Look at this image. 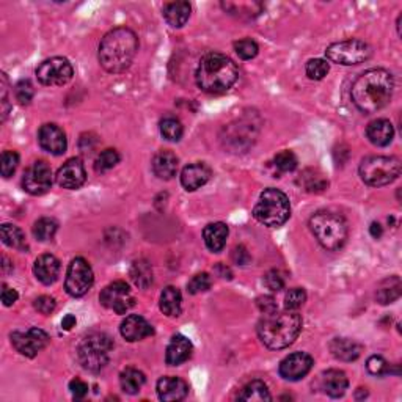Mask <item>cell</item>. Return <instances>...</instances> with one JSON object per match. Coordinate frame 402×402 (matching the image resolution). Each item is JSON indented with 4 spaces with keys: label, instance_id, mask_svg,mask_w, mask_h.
Instances as JSON below:
<instances>
[{
    "label": "cell",
    "instance_id": "obj_1",
    "mask_svg": "<svg viewBox=\"0 0 402 402\" xmlns=\"http://www.w3.org/2000/svg\"><path fill=\"white\" fill-rule=\"evenodd\" d=\"M394 90V79L390 71L383 68H372L365 71L353 82L351 96L356 107L363 114H376L392 101Z\"/></svg>",
    "mask_w": 402,
    "mask_h": 402
},
{
    "label": "cell",
    "instance_id": "obj_2",
    "mask_svg": "<svg viewBox=\"0 0 402 402\" xmlns=\"http://www.w3.org/2000/svg\"><path fill=\"white\" fill-rule=\"evenodd\" d=\"M139 51V38L131 28L116 27L99 44V63L107 73L120 74L131 67Z\"/></svg>",
    "mask_w": 402,
    "mask_h": 402
},
{
    "label": "cell",
    "instance_id": "obj_3",
    "mask_svg": "<svg viewBox=\"0 0 402 402\" xmlns=\"http://www.w3.org/2000/svg\"><path fill=\"white\" fill-rule=\"evenodd\" d=\"M302 325H304V321L297 311L275 310L265 313L261 317L256 332L265 347L272 349V351H280V349L291 346L297 340L302 332Z\"/></svg>",
    "mask_w": 402,
    "mask_h": 402
},
{
    "label": "cell",
    "instance_id": "obj_4",
    "mask_svg": "<svg viewBox=\"0 0 402 402\" xmlns=\"http://www.w3.org/2000/svg\"><path fill=\"white\" fill-rule=\"evenodd\" d=\"M239 78V71L231 58L211 52L201 58L195 73V80L201 91L209 94H222L228 91Z\"/></svg>",
    "mask_w": 402,
    "mask_h": 402
},
{
    "label": "cell",
    "instance_id": "obj_5",
    "mask_svg": "<svg viewBox=\"0 0 402 402\" xmlns=\"http://www.w3.org/2000/svg\"><path fill=\"white\" fill-rule=\"evenodd\" d=\"M310 229L325 250H340L346 244L349 228L344 217L332 211H319L310 218Z\"/></svg>",
    "mask_w": 402,
    "mask_h": 402
},
{
    "label": "cell",
    "instance_id": "obj_6",
    "mask_svg": "<svg viewBox=\"0 0 402 402\" xmlns=\"http://www.w3.org/2000/svg\"><path fill=\"white\" fill-rule=\"evenodd\" d=\"M253 217L264 227L280 228L291 217V203L288 195L274 187L265 189L253 208Z\"/></svg>",
    "mask_w": 402,
    "mask_h": 402
},
{
    "label": "cell",
    "instance_id": "obj_7",
    "mask_svg": "<svg viewBox=\"0 0 402 402\" xmlns=\"http://www.w3.org/2000/svg\"><path fill=\"white\" fill-rule=\"evenodd\" d=\"M401 161L394 156H369L360 164V178L371 187L392 184L401 175Z\"/></svg>",
    "mask_w": 402,
    "mask_h": 402
},
{
    "label": "cell",
    "instance_id": "obj_8",
    "mask_svg": "<svg viewBox=\"0 0 402 402\" xmlns=\"http://www.w3.org/2000/svg\"><path fill=\"white\" fill-rule=\"evenodd\" d=\"M112 349H114V341L109 335L94 332L80 341L78 360L84 369L99 372L107 366Z\"/></svg>",
    "mask_w": 402,
    "mask_h": 402
},
{
    "label": "cell",
    "instance_id": "obj_9",
    "mask_svg": "<svg viewBox=\"0 0 402 402\" xmlns=\"http://www.w3.org/2000/svg\"><path fill=\"white\" fill-rule=\"evenodd\" d=\"M325 55H327V58L332 63L352 67V64H360L369 60L372 55V49L365 41L352 38L330 44L327 51H325Z\"/></svg>",
    "mask_w": 402,
    "mask_h": 402
},
{
    "label": "cell",
    "instance_id": "obj_10",
    "mask_svg": "<svg viewBox=\"0 0 402 402\" xmlns=\"http://www.w3.org/2000/svg\"><path fill=\"white\" fill-rule=\"evenodd\" d=\"M94 283V274L91 265L84 258H74L68 265L64 289L73 297H82L90 291Z\"/></svg>",
    "mask_w": 402,
    "mask_h": 402
},
{
    "label": "cell",
    "instance_id": "obj_11",
    "mask_svg": "<svg viewBox=\"0 0 402 402\" xmlns=\"http://www.w3.org/2000/svg\"><path fill=\"white\" fill-rule=\"evenodd\" d=\"M74 69L68 58L52 57L40 63L37 68V78L46 87H62L73 79Z\"/></svg>",
    "mask_w": 402,
    "mask_h": 402
},
{
    "label": "cell",
    "instance_id": "obj_12",
    "mask_svg": "<svg viewBox=\"0 0 402 402\" xmlns=\"http://www.w3.org/2000/svg\"><path fill=\"white\" fill-rule=\"evenodd\" d=\"M101 304L105 308L115 311L116 315H126L135 305V299L131 294V288L126 281H114L103 289L99 295Z\"/></svg>",
    "mask_w": 402,
    "mask_h": 402
},
{
    "label": "cell",
    "instance_id": "obj_13",
    "mask_svg": "<svg viewBox=\"0 0 402 402\" xmlns=\"http://www.w3.org/2000/svg\"><path fill=\"white\" fill-rule=\"evenodd\" d=\"M11 344L16 349L17 352L24 357L33 358L37 357L38 353L43 351L44 347L49 344V335H47L44 330L41 329H28L27 332H15L11 333Z\"/></svg>",
    "mask_w": 402,
    "mask_h": 402
},
{
    "label": "cell",
    "instance_id": "obj_14",
    "mask_svg": "<svg viewBox=\"0 0 402 402\" xmlns=\"http://www.w3.org/2000/svg\"><path fill=\"white\" fill-rule=\"evenodd\" d=\"M24 191L30 195H44L52 189V170L44 161L33 162L24 171L22 176Z\"/></svg>",
    "mask_w": 402,
    "mask_h": 402
},
{
    "label": "cell",
    "instance_id": "obj_15",
    "mask_svg": "<svg viewBox=\"0 0 402 402\" xmlns=\"http://www.w3.org/2000/svg\"><path fill=\"white\" fill-rule=\"evenodd\" d=\"M313 365H315V362H313V357L310 353L294 352L291 356H288L285 360H281L279 371L280 376L285 381L297 382L308 374Z\"/></svg>",
    "mask_w": 402,
    "mask_h": 402
},
{
    "label": "cell",
    "instance_id": "obj_16",
    "mask_svg": "<svg viewBox=\"0 0 402 402\" xmlns=\"http://www.w3.org/2000/svg\"><path fill=\"white\" fill-rule=\"evenodd\" d=\"M55 180L58 186L68 189V191H76V189L82 187L87 180L84 164H82V161L78 157L68 159V161L58 168Z\"/></svg>",
    "mask_w": 402,
    "mask_h": 402
},
{
    "label": "cell",
    "instance_id": "obj_17",
    "mask_svg": "<svg viewBox=\"0 0 402 402\" xmlns=\"http://www.w3.org/2000/svg\"><path fill=\"white\" fill-rule=\"evenodd\" d=\"M38 143L44 151L54 156H62L68 148L67 134L57 124H44L38 131Z\"/></svg>",
    "mask_w": 402,
    "mask_h": 402
},
{
    "label": "cell",
    "instance_id": "obj_18",
    "mask_svg": "<svg viewBox=\"0 0 402 402\" xmlns=\"http://www.w3.org/2000/svg\"><path fill=\"white\" fill-rule=\"evenodd\" d=\"M120 332L124 340L129 342H135L151 336L155 333V330H152V325L145 317L139 315H131L121 322Z\"/></svg>",
    "mask_w": 402,
    "mask_h": 402
},
{
    "label": "cell",
    "instance_id": "obj_19",
    "mask_svg": "<svg viewBox=\"0 0 402 402\" xmlns=\"http://www.w3.org/2000/svg\"><path fill=\"white\" fill-rule=\"evenodd\" d=\"M211 180V168L203 162H195L187 165L181 171V184L189 192L198 191Z\"/></svg>",
    "mask_w": 402,
    "mask_h": 402
},
{
    "label": "cell",
    "instance_id": "obj_20",
    "mask_svg": "<svg viewBox=\"0 0 402 402\" xmlns=\"http://www.w3.org/2000/svg\"><path fill=\"white\" fill-rule=\"evenodd\" d=\"M157 396L159 399L164 402H178L182 401L189 393V385L187 383L180 379V377H162L157 382Z\"/></svg>",
    "mask_w": 402,
    "mask_h": 402
},
{
    "label": "cell",
    "instance_id": "obj_21",
    "mask_svg": "<svg viewBox=\"0 0 402 402\" xmlns=\"http://www.w3.org/2000/svg\"><path fill=\"white\" fill-rule=\"evenodd\" d=\"M33 274L43 285H54L60 275V261L54 255H41L33 264Z\"/></svg>",
    "mask_w": 402,
    "mask_h": 402
},
{
    "label": "cell",
    "instance_id": "obj_22",
    "mask_svg": "<svg viewBox=\"0 0 402 402\" xmlns=\"http://www.w3.org/2000/svg\"><path fill=\"white\" fill-rule=\"evenodd\" d=\"M192 351L193 346L187 336L175 335L167 347V352H165V362L170 366H180L191 358Z\"/></svg>",
    "mask_w": 402,
    "mask_h": 402
},
{
    "label": "cell",
    "instance_id": "obj_23",
    "mask_svg": "<svg viewBox=\"0 0 402 402\" xmlns=\"http://www.w3.org/2000/svg\"><path fill=\"white\" fill-rule=\"evenodd\" d=\"M366 137L374 146H388L394 137V128L387 118H379L368 124L366 128Z\"/></svg>",
    "mask_w": 402,
    "mask_h": 402
},
{
    "label": "cell",
    "instance_id": "obj_24",
    "mask_svg": "<svg viewBox=\"0 0 402 402\" xmlns=\"http://www.w3.org/2000/svg\"><path fill=\"white\" fill-rule=\"evenodd\" d=\"M178 157H176L175 152H171L168 150L159 151L157 155L152 159V171L157 176L159 180L168 181L176 176V171H178Z\"/></svg>",
    "mask_w": 402,
    "mask_h": 402
},
{
    "label": "cell",
    "instance_id": "obj_25",
    "mask_svg": "<svg viewBox=\"0 0 402 402\" xmlns=\"http://www.w3.org/2000/svg\"><path fill=\"white\" fill-rule=\"evenodd\" d=\"M321 382H322L324 392L327 393L330 398H335V399L344 396L346 390L349 387V379H347L346 372L340 369L325 371L321 377Z\"/></svg>",
    "mask_w": 402,
    "mask_h": 402
},
{
    "label": "cell",
    "instance_id": "obj_26",
    "mask_svg": "<svg viewBox=\"0 0 402 402\" xmlns=\"http://www.w3.org/2000/svg\"><path fill=\"white\" fill-rule=\"evenodd\" d=\"M363 347L351 338H335L330 342V352L336 360L341 362H356L362 356Z\"/></svg>",
    "mask_w": 402,
    "mask_h": 402
},
{
    "label": "cell",
    "instance_id": "obj_27",
    "mask_svg": "<svg viewBox=\"0 0 402 402\" xmlns=\"http://www.w3.org/2000/svg\"><path fill=\"white\" fill-rule=\"evenodd\" d=\"M228 233H229L228 227L222 222L206 225V228L203 229V238H204L206 247L214 253L222 252L225 244H227Z\"/></svg>",
    "mask_w": 402,
    "mask_h": 402
},
{
    "label": "cell",
    "instance_id": "obj_28",
    "mask_svg": "<svg viewBox=\"0 0 402 402\" xmlns=\"http://www.w3.org/2000/svg\"><path fill=\"white\" fill-rule=\"evenodd\" d=\"M192 13V7L189 2H171L164 7V19L170 27H184Z\"/></svg>",
    "mask_w": 402,
    "mask_h": 402
},
{
    "label": "cell",
    "instance_id": "obj_29",
    "mask_svg": "<svg viewBox=\"0 0 402 402\" xmlns=\"http://www.w3.org/2000/svg\"><path fill=\"white\" fill-rule=\"evenodd\" d=\"M159 306L165 316L168 317H178L182 311V297L178 288L167 286L161 292V300H159Z\"/></svg>",
    "mask_w": 402,
    "mask_h": 402
},
{
    "label": "cell",
    "instance_id": "obj_30",
    "mask_svg": "<svg viewBox=\"0 0 402 402\" xmlns=\"http://www.w3.org/2000/svg\"><path fill=\"white\" fill-rule=\"evenodd\" d=\"M401 292H402L401 279L398 275H393L381 283L379 288H377L376 297L381 305H388L398 300L401 297Z\"/></svg>",
    "mask_w": 402,
    "mask_h": 402
},
{
    "label": "cell",
    "instance_id": "obj_31",
    "mask_svg": "<svg viewBox=\"0 0 402 402\" xmlns=\"http://www.w3.org/2000/svg\"><path fill=\"white\" fill-rule=\"evenodd\" d=\"M238 399L247 402H264L272 401V396L268 385L263 381H252L242 388V392L238 394Z\"/></svg>",
    "mask_w": 402,
    "mask_h": 402
},
{
    "label": "cell",
    "instance_id": "obj_32",
    "mask_svg": "<svg viewBox=\"0 0 402 402\" xmlns=\"http://www.w3.org/2000/svg\"><path fill=\"white\" fill-rule=\"evenodd\" d=\"M299 184L304 187L306 192L321 193L329 187V181L324 178V175L321 173V171H317L315 168H308L300 175Z\"/></svg>",
    "mask_w": 402,
    "mask_h": 402
},
{
    "label": "cell",
    "instance_id": "obj_33",
    "mask_svg": "<svg viewBox=\"0 0 402 402\" xmlns=\"http://www.w3.org/2000/svg\"><path fill=\"white\" fill-rule=\"evenodd\" d=\"M145 374L135 368H126L120 374V385L124 393L137 394L145 385Z\"/></svg>",
    "mask_w": 402,
    "mask_h": 402
},
{
    "label": "cell",
    "instance_id": "obj_34",
    "mask_svg": "<svg viewBox=\"0 0 402 402\" xmlns=\"http://www.w3.org/2000/svg\"><path fill=\"white\" fill-rule=\"evenodd\" d=\"M131 280L135 283V286L146 289L152 283V268L146 259H135L129 270Z\"/></svg>",
    "mask_w": 402,
    "mask_h": 402
},
{
    "label": "cell",
    "instance_id": "obj_35",
    "mask_svg": "<svg viewBox=\"0 0 402 402\" xmlns=\"http://www.w3.org/2000/svg\"><path fill=\"white\" fill-rule=\"evenodd\" d=\"M0 236H2V242L5 245H8L11 248H16V250H27V241H26V234L22 233L21 228L15 227V225L5 223L0 228Z\"/></svg>",
    "mask_w": 402,
    "mask_h": 402
},
{
    "label": "cell",
    "instance_id": "obj_36",
    "mask_svg": "<svg viewBox=\"0 0 402 402\" xmlns=\"http://www.w3.org/2000/svg\"><path fill=\"white\" fill-rule=\"evenodd\" d=\"M161 134L165 140L168 141H180L182 134H184V128L182 123L175 116H165L161 120Z\"/></svg>",
    "mask_w": 402,
    "mask_h": 402
},
{
    "label": "cell",
    "instance_id": "obj_37",
    "mask_svg": "<svg viewBox=\"0 0 402 402\" xmlns=\"http://www.w3.org/2000/svg\"><path fill=\"white\" fill-rule=\"evenodd\" d=\"M57 229H58V223L54 220V218L43 217V218H40L38 222H35L33 236L40 242H47V241L54 239Z\"/></svg>",
    "mask_w": 402,
    "mask_h": 402
},
{
    "label": "cell",
    "instance_id": "obj_38",
    "mask_svg": "<svg viewBox=\"0 0 402 402\" xmlns=\"http://www.w3.org/2000/svg\"><path fill=\"white\" fill-rule=\"evenodd\" d=\"M118 162H120V155H118V151L109 148V150L101 151L96 162H94V170H96L98 173H105V171L114 168Z\"/></svg>",
    "mask_w": 402,
    "mask_h": 402
},
{
    "label": "cell",
    "instance_id": "obj_39",
    "mask_svg": "<svg viewBox=\"0 0 402 402\" xmlns=\"http://www.w3.org/2000/svg\"><path fill=\"white\" fill-rule=\"evenodd\" d=\"M274 164H275V167L281 171V173H291V171L297 168L299 161H297V156H295L292 151L285 150V151H280L279 155L275 156Z\"/></svg>",
    "mask_w": 402,
    "mask_h": 402
},
{
    "label": "cell",
    "instance_id": "obj_40",
    "mask_svg": "<svg viewBox=\"0 0 402 402\" xmlns=\"http://www.w3.org/2000/svg\"><path fill=\"white\" fill-rule=\"evenodd\" d=\"M234 51H236V54L242 58V60H252V58H255L258 55L259 47L256 44V41H253L250 38H244V40L236 41Z\"/></svg>",
    "mask_w": 402,
    "mask_h": 402
},
{
    "label": "cell",
    "instance_id": "obj_41",
    "mask_svg": "<svg viewBox=\"0 0 402 402\" xmlns=\"http://www.w3.org/2000/svg\"><path fill=\"white\" fill-rule=\"evenodd\" d=\"M305 71L311 80H322L329 74L330 64L322 60V58H313V60L306 63Z\"/></svg>",
    "mask_w": 402,
    "mask_h": 402
},
{
    "label": "cell",
    "instance_id": "obj_42",
    "mask_svg": "<svg viewBox=\"0 0 402 402\" xmlns=\"http://www.w3.org/2000/svg\"><path fill=\"white\" fill-rule=\"evenodd\" d=\"M15 96L17 99V103L22 105L30 104L35 96V88L32 85V82L28 79H22L17 82L15 87Z\"/></svg>",
    "mask_w": 402,
    "mask_h": 402
},
{
    "label": "cell",
    "instance_id": "obj_43",
    "mask_svg": "<svg viewBox=\"0 0 402 402\" xmlns=\"http://www.w3.org/2000/svg\"><path fill=\"white\" fill-rule=\"evenodd\" d=\"M19 165V155L16 151H3L2 162H0V171L3 178H10Z\"/></svg>",
    "mask_w": 402,
    "mask_h": 402
},
{
    "label": "cell",
    "instance_id": "obj_44",
    "mask_svg": "<svg viewBox=\"0 0 402 402\" xmlns=\"http://www.w3.org/2000/svg\"><path fill=\"white\" fill-rule=\"evenodd\" d=\"M306 302V292L302 288H292L289 289L285 295V308L297 311L302 305Z\"/></svg>",
    "mask_w": 402,
    "mask_h": 402
},
{
    "label": "cell",
    "instance_id": "obj_45",
    "mask_svg": "<svg viewBox=\"0 0 402 402\" xmlns=\"http://www.w3.org/2000/svg\"><path fill=\"white\" fill-rule=\"evenodd\" d=\"M212 285V280L211 277L203 272V274H197L193 277V279L187 283V291L189 294H201V292H206Z\"/></svg>",
    "mask_w": 402,
    "mask_h": 402
},
{
    "label": "cell",
    "instance_id": "obj_46",
    "mask_svg": "<svg viewBox=\"0 0 402 402\" xmlns=\"http://www.w3.org/2000/svg\"><path fill=\"white\" fill-rule=\"evenodd\" d=\"M366 369L371 376H387L390 374V366L387 363V360L381 356H372L366 362Z\"/></svg>",
    "mask_w": 402,
    "mask_h": 402
},
{
    "label": "cell",
    "instance_id": "obj_47",
    "mask_svg": "<svg viewBox=\"0 0 402 402\" xmlns=\"http://www.w3.org/2000/svg\"><path fill=\"white\" fill-rule=\"evenodd\" d=\"M264 285L270 289L272 292H279L285 288V277L281 275V272L279 270H269L268 274L264 275Z\"/></svg>",
    "mask_w": 402,
    "mask_h": 402
},
{
    "label": "cell",
    "instance_id": "obj_48",
    "mask_svg": "<svg viewBox=\"0 0 402 402\" xmlns=\"http://www.w3.org/2000/svg\"><path fill=\"white\" fill-rule=\"evenodd\" d=\"M33 306H35V310L41 313V315L49 316L51 313H54L57 304H55V299L51 297V295H41V297L35 300Z\"/></svg>",
    "mask_w": 402,
    "mask_h": 402
},
{
    "label": "cell",
    "instance_id": "obj_49",
    "mask_svg": "<svg viewBox=\"0 0 402 402\" xmlns=\"http://www.w3.org/2000/svg\"><path fill=\"white\" fill-rule=\"evenodd\" d=\"M69 392L71 394H73L74 399H84L88 394V385L84 381H80L76 377V379L69 382Z\"/></svg>",
    "mask_w": 402,
    "mask_h": 402
},
{
    "label": "cell",
    "instance_id": "obj_50",
    "mask_svg": "<svg viewBox=\"0 0 402 402\" xmlns=\"http://www.w3.org/2000/svg\"><path fill=\"white\" fill-rule=\"evenodd\" d=\"M256 305L258 308L261 310V313H272L277 310V302L274 297H270V295H263V297H259L256 300Z\"/></svg>",
    "mask_w": 402,
    "mask_h": 402
},
{
    "label": "cell",
    "instance_id": "obj_51",
    "mask_svg": "<svg viewBox=\"0 0 402 402\" xmlns=\"http://www.w3.org/2000/svg\"><path fill=\"white\" fill-rule=\"evenodd\" d=\"M17 299H19V294H17L16 289L8 288L7 285L2 286V302H3L5 306L15 305Z\"/></svg>",
    "mask_w": 402,
    "mask_h": 402
},
{
    "label": "cell",
    "instance_id": "obj_52",
    "mask_svg": "<svg viewBox=\"0 0 402 402\" xmlns=\"http://www.w3.org/2000/svg\"><path fill=\"white\" fill-rule=\"evenodd\" d=\"M10 110V101H8V80L2 74V120H5Z\"/></svg>",
    "mask_w": 402,
    "mask_h": 402
},
{
    "label": "cell",
    "instance_id": "obj_53",
    "mask_svg": "<svg viewBox=\"0 0 402 402\" xmlns=\"http://www.w3.org/2000/svg\"><path fill=\"white\" fill-rule=\"evenodd\" d=\"M233 259H234V263H238L241 265H244L247 264L248 261H250V255H248V252L245 250V247H236L234 250H233Z\"/></svg>",
    "mask_w": 402,
    "mask_h": 402
},
{
    "label": "cell",
    "instance_id": "obj_54",
    "mask_svg": "<svg viewBox=\"0 0 402 402\" xmlns=\"http://www.w3.org/2000/svg\"><path fill=\"white\" fill-rule=\"evenodd\" d=\"M369 233H371V236L374 239H379L381 236L383 234V228H382V225L381 223H377V222H374V223H371V227H369Z\"/></svg>",
    "mask_w": 402,
    "mask_h": 402
},
{
    "label": "cell",
    "instance_id": "obj_55",
    "mask_svg": "<svg viewBox=\"0 0 402 402\" xmlns=\"http://www.w3.org/2000/svg\"><path fill=\"white\" fill-rule=\"evenodd\" d=\"M62 327L64 330H71L73 327H76V316H73V315L64 316L63 321H62Z\"/></svg>",
    "mask_w": 402,
    "mask_h": 402
}]
</instances>
